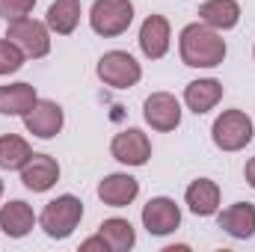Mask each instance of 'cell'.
Here are the masks:
<instances>
[{
  "label": "cell",
  "mask_w": 255,
  "mask_h": 252,
  "mask_svg": "<svg viewBox=\"0 0 255 252\" xmlns=\"http://www.w3.org/2000/svg\"><path fill=\"white\" fill-rule=\"evenodd\" d=\"M178 54H181V63L190 68H217V65H223L229 48H226V39L220 30H214L202 21H193L178 36Z\"/></svg>",
  "instance_id": "obj_1"
},
{
  "label": "cell",
  "mask_w": 255,
  "mask_h": 252,
  "mask_svg": "<svg viewBox=\"0 0 255 252\" xmlns=\"http://www.w3.org/2000/svg\"><path fill=\"white\" fill-rule=\"evenodd\" d=\"M83 220V202L71 193H63L57 199H51L45 205V211L39 214V226L51 241H65L74 235V229Z\"/></svg>",
  "instance_id": "obj_2"
},
{
  "label": "cell",
  "mask_w": 255,
  "mask_h": 252,
  "mask_svg": "<svg viewBox=\"0 0 255 252\" xmlns=\"http://www.w3.org/2000/svg\"><path fill=\"white\" fill-rule=\"evenodd\" d=\"M255 136V125L253 119L244 110H223L214 125H211V139L220 151H244Z\"/></svg>",
  "instance_id": "obj_3"
},
{
  "label": "cell",
  "mask_w": 255,
  "mask_h": 252,
  "mask_svg": "<svg viewBox=\"0 0 255 252\" xmlns=\"http://www.w3.org/2000/svg\"><path fill=\"white\" fill-rule=\"evenodd\" d=\"M130 24H133L130 0H95L89 9V27L104 39H116V36L128 33Z\"/></svg>",
  "instance_id": "obj_4"
},
{
  "label": "cell",
  "mask_w": 255,
  "mask_h": 252,
  "mask_svg": "<svg viewBox=\"0 0 255 252\" xmlns=\"http://www.w3.org/2000/svg\"><path fill=\"white\" fill-rule=\"evenodd\" d=\"M6 39H12V42L24 51L27 60H42V57L51 54V27H48L45 21L30 18V15L9 21Z\"/></svg>",
  "instance_id": "obj_5"
},
{
  "label": "cell",
  "mask_w": 255,
  "mask_h": 252,
  "mask_svg": "<svg viewBox=\"0 0 255 252\" xmlns=\"http://www.w3.org/2000/svg\"><path fill=\"white\" fill-rule=\"evenodd\" d=\"M95 74L110 89H130L142 80V65L136 63L128 51H107L95 65Z\"/></svg>",
  "instance_id": "obj_6"
},
{
  "label": "cell",
  "mask_w": 255,
  "mask_h": 252,
  "mask_svg": "<svg viewBox=\"0 0 255 252\" xmlns=\"http://www.w3.org/2000/svg\"><path fill=\"white\" fill-rule=\"evenodd\" d=\"M139 220H142V229H145L148 235L166 238V235H172V232L181 229V208H178L175 199H169V196H154V199H148V202L142 205Z\"/></svg>",
  "instance_id": "obj_7"
},
{
  "label": "cell",
  "mask_w": 255,
  "mask_h": 252,
  "mask_svg": "<svg viewBox=\"0 0 255 252\" xmlns=\"http://www.w3.org/2000/svg\"><path fill=\"white\" fill-rule=\"evenodd\" d=\"M181 101L172 92H151L142 101V119L145 125L157 133H169L181 125Z\"/></svg>",
  "instance_id": "obj_8"
},
{
  "label": "cell",
  "mask_w": 255,
  "mask_h": 252,
  "mask_svg": "<svg viewBox=\"0 0 255 252\" xmlns=\"http://www.w3.org/2000/svg\"><path fill=\"white\" fill-rule=\"evenodd\" d=\"M110 154L122 166H145L151 157V139L139 127H125L110 139Z\"/></svg>",
  "instance_id": "obj_9"
},
{
  "label": "cell",
  "mask_w": 255,
  "mask_h": 252,
  "mask_svg": "<svg viewBox=\"0 0 255 252\" xmlns=\"http://www.w3.org/2000/svg\"><path fill=\"white\" fill-rule=\"evenodd\" d=\"M24 127H27V133H33V136H39V139H54L65 125V113L63 107L57 104V101H51V98H39L24 116Z\"/></svg>",
  "instance_id": "obj_10"
},
{
  "label": "cell",
  "mask_w": 255,
  "mask_h": 252,
  "mask_svg": "<svg viewBox=\"0 0 255 252\" xmlns=\"http://www.w3.org/2000/svg\"><path fill=\"white\" fill-rule=\"evenodd\" d=\"M139 51L145 60H163L169 54V45H172V27L163 15H148L139 27Z\"/></svg>",
  "instance_id": "obj_11"
},
{
  "label": "cell",
  "mask_w": 255,
  "mask_h": 252,
  "mask_svg": "<svg viewBox=\"0 0 255 252\" xmlns=\"http://www.w3.org/2000/svg\"><path fill=\"white\" fill-rule=\"evenodd\" d=\"M60 172H63V169H60L57 157H51V154H36V151H33V157L21 166V184L27 190H33V193H48V190L60 181Z\"/></svg>",
  "instance_id": "obj_12"
},
{
  "label": "cell",
  "mask_w": 255,
  "mask_h": 252,
  "mask_svg": "<svg viewBox=\"0 0 255 252\" xmlns=\"http://www.w3.org/2000/svg\"><path fill=\"white\" fill-rule=\"evenodd\" d=\"M217 223H220V229L229 238L250 241V238H255V205H250V202H235V205L217 211Z\"/></svg>",
  "instance_id": "obj_13"
},
{
  "label": "cell",
  "mask_w": 255,
  "mask_h": 252,
  "mask_svg": "<svg viewBox=\"0 0 255 252\" xmlns=\"http://www.w3.org/2000/svg\"><path fill=\"white\" fill-rule=\"evenodd\" d=\"M36 223H39V217L33 214V208H30L27 202L12 199V202L0 205V232H3L6 238L21 241V238H27V235L36 229Z\"/></svg>",
  "instance_id": "obj_14"
},
{
  "label": "cell",
  "mask_w": 255,
  "mask_h": 252,
  "mask_svg": "<svg viewBox=\"0 0 255 252\" xmlns=\"http://www.w3.org/2000/svg\"><path fill=\"white\" fill-rule=\"evenodd\" d=\"M136 196H139V181L128 172L104 175L101 184H98V199L107 208H128V205L136 202Z\"/></svg>",
  "instance_id": "obj_15"
},
{
  "label": "cell",
  "mask_w": 255,
  "mask_h": 252,
  "mask_svg": "<svg viewBox=\"0 0 255 252\" xmlns=\"http://www.w3.org/2000/svg\"><path fill=\"white\" fill-rule=\"evenodd\" d=\"M220 101H223V83L217 77H199L184 86V107L196 116L211 113Z\"/></svg>",
  "instance_id": "obj_16"
},
{
  "label": "cell",
  "mask_w": 255,
  "mask_h": 252,
  "mask_svg": "<svg viewBox=\"0 0 255 252\" xmlns=\"http://www.w3.org/2000/svg\"><path fill=\"white\" fill-rule=\"evenodd\" d=\"M220 202H223L220 184L211 181V178H196V181H190V187L184 190V205L196 217H214L220 211Z\"/></svg>",
  "instance_id": "obj_17"
},
{
  "label": "cell",
  "mask_w": 255,
  "mask_h": 252,
  "mask_svg": "<svg viewBox=\"0 0 255 252\" xmlns=\"http://www.w3.org/2000/svg\"><path fill=\"white\" fill-rule=\"evenodd\" d=\"M199 21L226 33L241 24V3L238 0H205L199 6Z\"/></svg>",
  "instance_id": "obj_18"
},
{
  "label": "cell",
  "mask_w": 255,
  "mask_h": 252,
  "mask_svg": "<svg viewBox=\"0 0 255 252\" xmlns=\"http://www.w3.org/2000/svg\"><path fill=\"white\" fill-rule=\"evenodd\" d=\"M39 101V92L33 83H6L0 86V116H24Z\"/></svg>",
  "instance_id": "obj_19"
},
{
  "label": "cell",
  "mask_w": 255,
  "mask_h": 252,
  "mask_svg": "<svg viewBox=\"0 0 255 252\" xmlns=\"http://www.w3.org/2000/svg\"><path fill=\"white\" fill-rule=\"evenodd\" d=\"M45 24L57 36H71L77 30V24H80V0H54L48 6Z\"/></svg>",
  "instance_id": "obj_20"
},
{
  "label": "cell",
  "mask_w": 255,
  "mask_h": 252,
  "mask_svg": "<svg viewBox=\"0 0 255 252\" xmlns=\"http://www.w3.org/2000/svg\"><path fill=\"white\" fill-rule=\"evenodd\" d=\"M98 235L104 238V244L110 247V252H130L136 247V232L130 226V220L122 217H110L98 226Z\"/></svg>",
  "instance_id": "obj_21"
},
{
  "label": "cell",
  "mask_w": 255,
  "mask_h": 252,
  "mask_svg": "<svg viewBox=\"0 0 255 252\" xmlns=\"http://www.w3.org/2000/svg\"><path fill=\"white\" fill-rule=\"evenodd\" d=\"M30 157H33V148L24 136H18V133H3L0 136V169L21 172V166Z\"/></svg>",
  "instance_id": "obj_22"
},
{
  "label": "cell",
  "mask_w": 255,
  "mask_h": 252,
  "mask_svg": "<svg viewBox=\"0 0 255 252\" xmlns=\"http://www.w3.org/2000/svg\"><path fill=\"white\" fill-rule=\"evenodd\" d=\"M24 63H27L24 51H21L12 39H0V77H9V74L21 71Z\"/></svg>",
  "instance_id": "obj_23"
},
{
  "label": "cell",
  "mask_w": 255,
  "mask_h": 252,
  "mask_svg": "<svg viewBox=\"0 0 255 252\" xmlns=\"http://www.w3.org/2000/svg\"><path fill=\"white\" fill-rule=\"evenodd\" d=\"M33 6H36V0H0V18L9 24V21H15V18L30 15Z\"/></svg>",
  "instance_id": "obj_24"
},
{
  "label": "cell",
  "mask_w": 255,
  "mask_h": 252,
  "mask_svg": "<svg viewBox=\"0 0 255 252\" xmlns=\"http://www.w3.org/2000/svg\"><path fill=\"white\" fill-rule=\"evenodd\" d=\"M92 250H98V252H110V247L104 244V238H101V235H95V238H86V241L80 244V252H92Z\"/></svg>",
  "instance_id": "obj_25"
},
{
  "label": "cell",
  "mask_w": 255,
  "mask_h": 252,
  "mask_svg": "<svg viewBox=\"0 0 255 252\" xmlns=\"http://www.w3.org/2000/svg\"><path fill=\"white\" fill-rule=\"evenodd\" d=\"M244 178H247V184L255 190V157L247 160V166H244Z\"/></svg>",
  "instance_id": "obj_26"
},
{
  "label": "cell",
  "mask_w": 255,
  "mask_h": 252,
  "mask_svg": "<svg viewBox=\"0 0 255 252\" xmlns=\"http://www.w3.org/2000/svg\"><path fill=\"white\" fill-rule=\"evenodd\" d=\"M0 196H3V178H0Z\"/></svg>",
  "instance_id": "obj_27"
},
{
  "label": "cell",
  "mask_w": 255,
  "mask_h": 252,
  "mask_svg": "<svg viewBox=\"0 0 255 252\" xmlns=\"http://www.w3.org/2000/svg\"><path fill=\"white\" fill-rule=\"evenodd\" d=\"M253 57H255V48H253Z\"/></svg>",
  "instance_id": "obj_28"
}]
</instances>
